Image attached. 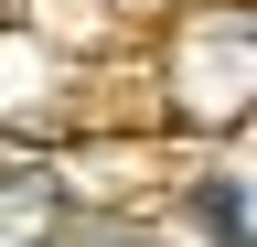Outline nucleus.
Listing matches in <instances>:
<instances>
[{
    "label": "nucleus",
    "mask_w": 257,
    "mask_h": 247,
    "mask_svg": "<svg viewBox=\"0 0 257 247\" xmlns=\"http://www.w3.org/2000/svg\"><path fill=\"white\" fill-rule=\"evenodd\" d=\"M204 226H214L225 247H246V215H236V183H204Z\"/></svg>",
    "instance_id": "f257e3e1"
},
{
    "label": "nucleus",
    "mask_w": 257,
    "mask_h": 247,
    "mask_svg": "<svg viewBox=\"0 0 257 247\" xmlns=\"http://www.w3.org/2000/svg\"><path fill=\"white\" fill-rule=\"evenodd\" d=\"M86 247H140V236H86Z\"/></svg>",
    "instance_id": "f03ea898"
}]
</instances>
